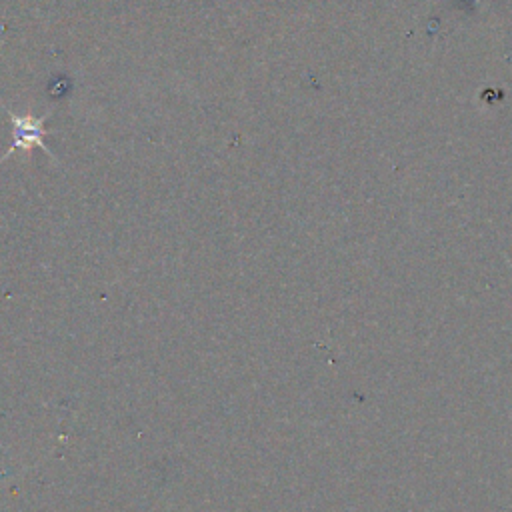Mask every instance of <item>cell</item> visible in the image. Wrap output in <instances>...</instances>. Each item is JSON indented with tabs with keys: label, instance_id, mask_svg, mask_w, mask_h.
Here are the masks:
<instances>
[{
	"label": "cell",
	"instance_id": "cell-1",
	"mask_svg": "<svg viewBox=\"0 0 512 512\" xmlns=\"http://www.w3.org/2000/svg\"><path fill=\"white\" fill-rule=\"evenodd\" d=\"M8 118H10V126H12V136L14 142L10 144V148L0 156V162H4L8 156H12L16 150H32V148H42V152H46L50 158H54V154L50 152V148L44 144V136H48V130L44 126V118L32 116V114H14L12 110H8L4 104H0Z\"/></svg>",
	"mask_w": 512,
	"mask_h": 512
}]
</instances>
